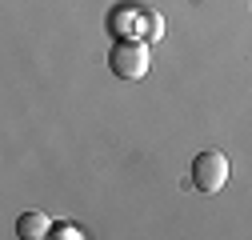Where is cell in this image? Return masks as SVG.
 <instances>
[{
	"mask_svg": "<svg viewBox=\"0 0 252 240\" xmlns=\"http://www.w3.org/2000/svg\"><path fill=\"white\" fill-rule=\"evenodd\" d=\"M108 68H112L120 80H140V76H148V68H152V48H148V40H140V36L116 40L112 52H108Z\"/></svg>",
	"mask_w": 252,
	"mask_h": 240,
	"instance_id": "obj_1",
	"label": "cell"
},
{
	"mask_svg": "<svg viewBox=\"0 0 252 240\" xmlns=\"http://www.w3.org/2000/svg\"><path fill=\"white\" fill-rule=\"evenodd\" d=\"M192 184H196V192L216 196L220 188L228 184V156H224V152H216V148L200 152V156L192 160Z\"/></svg>",
	"mask_w": 252,
	"mask_h": 240,
	"instance_id": "obj_2",
	"label": "cell"
},
{
	"mask_svg": "<svg viewBox=\"0 0 252 240\" xmlns=\"http://www.w3.org/2000/svg\"><path fill=\"white\" fill-rule=\"evenodd\" d=\"M48 232H52V220L44 212H20V220H16V236L20 240H44Z\"/></svg>",
	"mask_w": 252,
	"mask_h": 240,
	"instance_id": "obj_3",
	"label": "cell"
},
{
	"mask_svg": "<svg viewBox=\"0 0 252 240\" xmlns=\"http://www.w3.org/2000/svg\"><path fill=\"white\" fill-rule=\"evenodd\" d=\"M140 20H144V28H148V36H152V44H156V40H160V32H164V20H160V12H144Z\"/></svg>",
	"mask_w": 252,
	"mask_h": 240,
	"instance_id": "obj_4",
	"label": "cell"
},
{
	"mask_svg": "<svg viewBox=\"0 0 252 240\" xmlns=\"http://www.w3.org/2000/svg\"><path fill=\"white\" fill-rule=\"evenodd\" d=\"M56 236H64V240H80L84 232H80L76 224H56Z\"/></svg>",
	"mask_w": 252,
	"mask_h": 240,
	"instance_id": "obj_5",
	"label": "cell"
}]
</instances>
